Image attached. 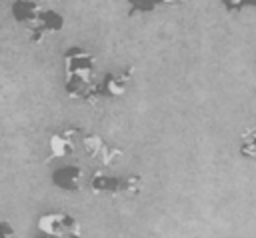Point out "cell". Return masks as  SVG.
Segmentation results:
<instances>
[{"label": "cell", "mask_w": 256, "mask_h": 238, "mask_svg": "<svg viewBox=\"0 0 256 238\" xmlns=\"http://www.w3.org/2000/svg\"><path fill=\"white\" fill-rule=\"evenodd\" d=\"M128 2V16H144L150 12H156L164 6H180L186 0H126Z\"/></svg>", "instance_id": "9c48e42d"}, {"label": "cell", "mask_w": 256, "mask_h": 238, "mask_svg": "<svg viewBox=\"0 0 256 238\" xmlns=\"http://www.w3.org/2000/svg\"><path fill=\"white\" fill-rule=\"evenodd\" d=\"M98 76H96V58L92 52L70 46L64 52V88L70 98L84 100L94 104L98 100L96 88H98Z\"/></svg>", "instance_id": "6da1fadb"}, {"label": "cell", "mask_w": 256, "mask_h": 238, "mask_svg": "<svg viewBox=\"0 0 256 238\" xmlns=\"http://www.w3.org/2000/svg\"><path fill=\"white\" fill-rule=\"evenodd\" d=\"M10 14L14 22L28 32L32 44H40L44 36L64 28V16L36 0H14L10 4Z\"/></svg>", "instance_id": "7a4b0ae2"}, {"label": "cell", "mask_w": 256, "mask_h": 238, "mask_svg": "<svg viewBox=\"0 0 256 238\" xmlns=\"http://www.w3.org/2000/svg\"><path fill=\"white\" fill-rule=\"evenodd\" d=\"M144 188V180L140 174H128V176H114L106 174L104 170H96L88 178V190L92 194H106V196H136Z\"/></svg>", "instance_id": "3957f363"}, {"label": "cell", "mask_w": 256, "mask_h": 238, "mask_svg": "<svg viewBox=\"0 0 256 238\" xmlns=\"http://www.w3.org/2000/svg\"><path fill=\"white\" fill-rule=\"evenodd\" d=\"M52 184L64 192H80L86 186V168L82 164H64L54 168Z\"/></svg>", "instance_id": "ba28073f"}, {"label": "cell", "mask_w": 256, "mask_h": 238, "mask_svg": "<svg viewBox=\"0 0 256 238\" xmlns=\"http://www.w3.org/2000/svg\"><path fill=\"white\" fill-rule=\"evenodd\" d=\"M80 150L94 162H98L100 166H112L120 160L122 156V148L108 144L102 136L98 134H88L84 132L82 142H80Z\"/></svg>", "instance_id": "5b68a950"}, {"label": "cell", "mask_w": 256, "mask_h": 238, "mask_svg": "<svg viewBox=\"0 0 256 238\" xmlns=\"http://www.w3.org/2000/svg\"><path fill=\"white\" fill-rule=\"evenodd\" d=\"M0 238H18L14 226L8 220H0Z\"/></svg>", "instance_id": "8fae6325"}, {"label": "cell", "mask_w": 256, "mask_h": 238, "mask_svg": "<svg viewBox=\"0 0 256 238\" xmlns=\"http://www.w3.org/2000/svg\"><path fill=\"white\" fill-rule=\"evenodd\" d=\"M82 136H84V130L80 126H68V128L60 130V132L50 134L46 162H50L54 158H64V156H70V154L78 152L80 150Z\"/></svg>", "instance_id": "8992f818"}, {"label": "cell", "mask_w": 256, "mask_h": 238, "mask_svg": "<svg viewBox=\"0 0 256 238\" xmlns=\"http://www.w3.org/2000/svg\"><path fill=\"white\" fill-rule=\"evenodd\" d=\"M36 238H82L80 222L68 212H46L38 216Z\"/></svg>", "instance_id": "277c9868"}, {"label": "cell", "mask_w": 256, "mask_h": 238, "mask_svg": "<svg viewBox=\"0 0 256 238\" xmlns=\"http://www.w3.org/2000/svg\"><path fill=\"white\" fill-rule=\"evenodd\" d=\"M220 4L226 12H238L244 6H256V0H220Z\"/></svg>", "instance_id": "30bf717a"}, {"label": "cell", "mask_w": 256, "mask_h": 238, "mask_svg": "<svg viewBox=\"0 0 256 238\" xmlns=\"http://www.w3.org/2000/svg\"><path fill=\"white\" fill-rule=\"evenodd\" d=\"M134 66H126L124 70H110L104 72L98 80V88H96V96L98 98H120L126 94L128 86L132 84L134 78Z\"/></svg>", "instance_id": "52a82bcc"}]
</instances>
